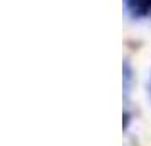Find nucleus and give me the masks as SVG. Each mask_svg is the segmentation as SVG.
Segmentation results:
<instances>
[{
  "mask_svg": "<svg viewBox=\"0 0 151 146\" xmlns=\"http://www.w3.org/2000/svg\"><path fill=\"white\" fill-rule=\"evenodd\" d=\"M131 82H132V70H131L129 61H124V66H122V87H124V95H126V99H127V95H129Z\"/></svg>",
  "mask_w": 151,
  "mask_h": 146,
  "instance_id": "1",
  "label": "nucleus"
},
{
  "mask_svg": "<svg viewBox=\"0 0 151 146\" xmlns=\"http://www.w3.org/2000/svg\"><path fill=\"white\" fill-rule=\"evenodd\" d=\"M148 17H151V7H150V14H148Z\"/></svg>",
  "mask_w": 151,
  "mask_h": 146,
  "instance_id": "2",
  "label": "nucleus"
}]
</instances>
